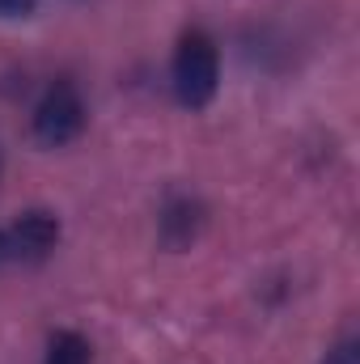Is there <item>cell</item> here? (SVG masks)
I'll return each instance as SVG.
<instances>
[{
    "instance_id": "6da1fadb",
    "label": "cell",
    "mask_w": 360,
    "mask_h": 364,
    "mask_svg": "<svg viewBox=\"0 0 360 364\" xmlns=\"http://www.w3.org/2000/svg\"><path fill=\"white\" fill-rule=\"evenodd\" d=\"M170 85L174 97L186 110H203L216 90H221V51L212 43V34L203 30H186L174 47V60H170Z\"/></svg>"
},
{
    "instance_id": "7a4b0ae2",
    "label": "cell",
    "mask_w": 360,
    "mask_h": 364,
    "mask_svg": "<svg viewBox=\"0 0 360 364\" xmlns=\"http://www.w3.org/2000/svg\"><path fill=\"white\" fill-rule=\"evenodd\" d=\"M30 132L38 144L47 149H64L73 144L81 132H85V97L73 81H55L47 85L43 97L34 102V114H30Z\"/></svg>"
},
{
    "instance_id": "3957f363",
    "label": "cell",
    "mask_w": 360,
    "mask_h": 364,
    "mask_svg": "<svg viewBox=\"0 0 360 364\" xmlns=\"http://www.w3.org/2000/svg\"><path fill=\"white\" fill-rule=\"evenodd\" d=\"M4 237H9L13 263H43L60 246V216L47 208H30L4 229Z\"/></svg>"
},
{
    "instance_id": "277c9868",
    "label": "cell",
    "mask_w": 360,
    "mask_h": 364,
    "mask_svg": "<svg viewBox=\"0 0 360 364\" xmlns=\"http://www.w3.org/2000/svg\"><path fill=\"white\" fill-rule=\"evenodd\" d=\"M199 229H203V208H199V199H191V195H174V199H166V208H162V216H157L162 246H170V250H186V246L199 237Z\"/></svg>"
},
{
    "instance_id": "5b68a950",
    "label": "cell",
    "mask_w": 360,
    "mask_h": 364,
    "mask_svg": "<svg viewBox=\"0 0 360 364\" xmlns=\"http://www.w3.org/2000/svg\"><path fill=\"white\" fill-rule=\"evenodd\" d=\"M43 364H90V343L77 331H55L47 343V360Z\"/></svg>"
},
{
    "instance_id": "8992f818",
    "label": "cell",
    "mask_w": 360,
    "mask_h": 364,
    "mask_svg": "<svg viewBox=\"0 0 360 364\" xmlns=\"http://www.w3.org/2000/svg\"><path fill=\"white\" fill-rule=\"evenodd\" d=\"M322 364H360V343H356V339L335 343V348L327 352V360H322Z\"/></svg>"
},
{
    "instance_id": "52a82bcc",
    "label": "cell",
    "mask_w": 360,
    "mask_h": 364,
    "mask_svg": "<svg viewBox=\"0 0 360 364\" xmlns=\"http://www.w3.org/2000/svg\"><path fill=\"white\" fill-rule=\"evenodd\" d=\"M34 4L38 0H0V17H26L34 13Z\"/></svg>"
},
{
    "instance_id": "ba28073f",
    "label": "cell",
    "mask_w": 360,
    "mask_h": 364,
    "mask_svg": "<svg viewBox=\"0 0 360 364\" xmlns=\"http://www.w3.org/2000/svg\"><path fill=\"white\" fill-rule=\"evenodd\" d=\"M4 263H13V255H9V237H4V229H0V267Z\"/></svg>"
}]
</instances>
